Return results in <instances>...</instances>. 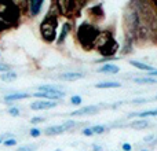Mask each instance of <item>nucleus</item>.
<instances>
[{"label":"nucleus","mask_w":157,"mask_h":151,"mask_svg":"<svg viewBox=\"0 0 157 151\" xmlns=\"http://www.w3.org/2000/svg\"><path fill=\"white\" fill-rule=\"evenodd\" d=\"M99 30L95 26L94 24H90V22H83L80 26L77 28L76 32V37L77 41L81 44V47H84L86 50H91L94 48L95 40L99 36Z\"/></svg>","instance_id":"obj_1"},{"label":"nucleus","mask_w":157,"mask_h":151,"mask_svg":"<svg viewBox=\"0 0 157 151\" xmlns=\"http://www.w3.org/2000/svg\"><path fill=\"white\" fill-rule=\"evenodd\" d=\"M94 48L101 55H103V58H113V55L119 50V44L113 39L110 32H101L98 39L95 40Z\"/></svg>","instance_id":"obj_2"},{"label":"nucleus","mask_w":157,"mask_h":151,"mask_svg":"<svg viewBox=\"0 0 157 151\" xmlns=\"http://www.w3.org/2000/svg\"><path fill=\"white\" fill-rule=\"evenodd\" d=\"M57 28H58V11L51 10L40 24L41 37L47 43H52L57 37Z\"/></svg>","instance_id":"obj_3"},{"label":"nucleus","mask_w":157,"mask_h":151,"mask_svg":"<svg viewBox=\"0 0 157 151\" xmlns=\"http://www.w3.org/2000/svg\"><path fill=\"white\" fill-rule=\"evenodd\" d=\"M73 127H76V122H75V121H65L63 124H61V125H54V127H48L46 131H44V133H46L47 136L61 135V133H63L65 131L72 129Z\"/></svg>","instance_id":"obj_4"},{"label":"nucleus","mask_w":157,"mask_h":151,"mask_svg":"<svg viewBox=\"0 0 157 151\" xmlns=\"http://www.w3.org/2000/svg\"><path fill=\"white\" fill-rule=\"evenodd\" d=\"M58 103L57 102H50V100H37V102H33L30 105L32 110H46V109H54L57 107Z\"/></svg>","instance_id":"obj_5"},{"label":"nucleus","mask_w":157,"mask_h":151,"mask_svg":"<svg viewBox=\"0 0 157 151\" xmlns=\"http://www.w3.org/2000/svg\"><path fill=\"white\" fill-rule=\"evenodd\" d=\"M43 4H44L43 0H33V2H28L26 7H28V11H29V15L30 17L39 15V13H40Z\"/></svg>","instance_id":"obj_6"},{"label":"nucleus","mask_w":157,"mask_h":151,"mask_svg":"<svg viewBox=\"0 0 157 151\" xmlns=\"http://www.w3.org/2000/svg\"><path fill=\"white\" fill-rule=\"evenodd\" d=\"M32 96L39 98V99H48L50 102H55V100L61 99V98L65 96V92L62 94H47V92H35L32 94Z\"/></svg>","instance_id":"obj_7"},{"label":"nucleus","mask_w":157,"mask_h":151,"mask_svg":"<svg viewBox=\"0 0 157 151\" xmlns=\"http://www.w3.org/2000/svg\"><path fill=\"white\" fill-rule=\"evenodd\" d=\"M98 113V106H87V107H83L80 110H76L71 114V116L76 117V116H90V114H95Z\"/></svg>","instance_id":"obj_8"},{"label":"nucleus","mask_w":157,"mask_h":151,"mask_svg":"<svg viewBox=\"0 0 157 151\" xmlns=\"http://www.w3.org/2000/svg\"><path fill=\"white\" fill-rule=\"evenodd\" d=\"M29 96H30V95L26 94V92H15V94L6 95V96H4V102L6 103L17 102V100H21V99H26V98H29Z\"/></svg>","instance_id":"obj_9"},{"label":"nucleus","mask_w":157,"mask_h":151,"mask_svg":"<svg viewBox=\"0 0 157 151\" xmlns=\"http://www.w3.org/2000/svg\"><path fill=\"white\" fill-rule=\"evenodd\" d=\"M84 76L83 73H77V72H69V73H62L59 74V80L62 81H76V80H80V78H83Z\"/></svg>","instance_id":"obj_10"},{"label":"nucleus","mask_w":157,"mask_h":151,"mask_svg":"<svg viewBox=\"0 0 157 151\" xmlns=\"http://www.w3.org/2000/svg\"><path fill=\"white\" fill-rule=\"evenodd\" d=\"M98 73H119L120 72V68L119 66H114L112 63H105L103 66L97 69Z\"/></svg>","instance_id":"obj_11"},{"label":"nucleus","mask_w":157,"mask_h":151,"mask_svg":"<svg viewBox=\"0 0 157 151\" xmlns=\"http://www.w3.org/2000/svg\"><path fill=\"white\" fill-rule=\"evenodd\" d=\"M71 29H72V26H71V24H69V22L63 24L62 30H61L59 36H58V39H57V43H58V44H62L63 41H65L66 36H68V33H69V30H71Z\"/></svg>","instance_id":"obj_12"},{"label":"nucleus","mask_w":157,"mask_h":151,"mask_svg":"<svg viewBox=\"0 0 157 151\" xmlns=\"http://www.w3.org/2000/svg\"><path fill=\"white\" fill-rule=\"evenodd\" d=\"M121 87V84L117 81H103V83H98L95 85V88L98 89H108V88H119Z\"/></svg>","instance_id":"obj_13"},{"label":"nucleus","mask_w":157,"mask_h":151,"mask_svg":"<svg viewBox=\"0 0 157 151\" xmlns=\"http://www.w3.org/2000/svg\"><path fill=\"white\" fill-rule=\"evenodd\" d=\"M37 92H47V94H62L63 91H61L58 87L52 85H41L37 88Z\"/></svg>","instance_id":"obj_14"},{"label":"nucleus","mask_w":157,"mask_h":151,"mask_svg":"<svg viewBox=\"0 0 157 151\" xmlns=\"http://www.w3.org/2000/svg\"><path fill=\"white\" fill-rule=\"evenodd\" d=\"M149 121L147 120H144V118H139L136 120V121H132L130 124L131 128H134V129H144V128H147L149 127Z\"/></svg>","instance_id":"obj_15"},{"label":"nucleus","mask_w":157,"mask_h":151,"mask_svg":"<svg viewBox=\"0 0 157 151\" xmlns=\"http://www.w3.org/2000/svg\"><path fill=\"white\" fill-rule=\"evenodd\" d=\"M17 73H14V72H6V73H2L0 74V81H3V83H13V81L17 80Z\"/></svg>","instance_id":"obj_16"},{"label":"nucleus","mask_w":157,"mask_h":151,"mask_svg":"<svg viewBox=\"0 0 157 151\" xmlns=\"http://www.w3.org/2000/svg\"><path fill=\"white\" fill-rule=\"evenodd\" d=\"M130 63L132 66H135L136 69H139V70H145V72H153L155 69H153V66H149V65H145V63L142 62H138V61H130Z\"/></svg>","instance_id":"obj_17"},{"label":"nucleus","mask_w":157,"mask_h":151,"mask_svg":"<svg viewBox=\"0 0 157 151\" xmlns=\"http://www.w3.org/2000/svg\"><path fill=\"white\" fill-rule=\"evenodd\" d=\"M91 15H98V19H102L103 18V11H102V4H95L94 7L91 8L90 11Z\"/></svg>","instance_id":"obj_18"},{"label":"nucleus","mask_w":157,"mask_h":151,"mask_svg":"<svg viewBox=\"0 0 157 151\" xmlns=\"http://www.w3.org/2000/svg\"><path fill=\"white\" fill-rule=\"evenodd\" d=\"M134 83L136 84H157L156 78H150V77H145V78H134Z\"/></svg>","instance_id":"obj_19"},{"label":"nucleus","mask_w":157,"mask_h":151,"mask_svg":"<svg viewBox=\"0 0 157 151\" xmlns=\"http://www.w3.org/2000/svg\"><path fill=\"white\" fill-rule=\"evenodd\" d=\"M106 129L108 128L103 127V125H94V127H91V131L94 135H102V133L106 132Z\"/></svg>","instance_id":"obj_20"},{"label":"nucleus","mask_w":157,"mask_h":151,"mask_svg":"<svg viewBox=\"0 0 157 151\" xmlns=\"http://www.w3.org/2000/svg\"><path fill=\"white\" fill-rule=\"evenodd\" d=\"M81 102H83V99H81V96H78V95H75V96L71 98V103L75 105V106L81 105Z\"/></svg>","instance_id":"obj_21"},{"label":"nucleus","mask_w":157,"mask_h":151,"mask_svg":"<svg viewBox=\"0 0 157 151\" xmlns=\"http://www.w3.org/2000/svg\"><path fill=\"white\" fill-rule=\"evenodd\" d=\"M3 144H4L6 147H14V146H17V140L15 139H13V138L6 139V140L3 142Z\"/></svg>","instance_id":"obj_22"},{"label":"nucleus","mask_w":157,"mask_h":151,"mask_svg":"<svg viewBox=\"0 0 157 151\" xmlns=\"http://www.w3.org/2000/svg\"><path fill=\"white\" fill-rule=\"evenodd\" d=\"M6 72H11V66L7 65V63L0 62V73H6Z\"/></svg>","instance_id":"obj_23"},{"label":"nucleus","mask_w":157,"mask_h":151,"mask_svg":"<svg viewBox=\"0 0 157 151\" xmlns=\"http://www.w3.org/2000/svg\"><path fill=\"white\" fill-rule=\"evenodd\" d=\"M29 135L32 136V138H39V136L41 135V131L37 129V128H33V129L29 131Z\"/></svg>","instance_id":"obj_24"},{"label":"nucleus","mask_w":157,"mask_h":151,"mask_svg":"<svg viewBox=\"0 0 157 151\" xmlns=\"http://www.w3.org/2000/svg\"><path fill=\"white\" fill-rule=\"evenodd\" d=\"M7 113L10 114V116H13V117H18L19 116V110L17 107H10L7 110Z\"/></svg>","instance_id":"obj_25"},{"label":"nucleus","mask_w":157,"mask_h":151,"mask_svg":"<svg viewBox=\"0 0 157 151\" xmlns=\"http://www.w3.org/2000/svg\"><path fill=\"white\" fill-rule=\"evenodd\" d=\"M36 146H24V147H19L17 151H35Z\"/></svg>","instance_id":"obj_26"},{"label":"nucleus","mask_w":157,"mask_h":151,"mask_svg":"<svg viewBox=\"0 0 157 151\" xmlns=\"http://www.w3.org/2000/svg\"><path fill=\"white\" fill-rule=\"evenodd\" d=\"M43 121H44L43 117H33V118L30 120V122H32V124H39V122H43Z\"/></svg>","instance_id":"obj_27"},{"label":"nucleus","mask_w":157,"mask_h":151,"mask_svg":"<svg viewBox=\"0 0 157 151\" xmlns=\"http://www.w3.org/2000/svg\"><path fill=\"white\" fill-rule=\"evenodd\" d=\"M81 133H83L84 136H92V135H94V133H92V131H91V128H84Z\"/></svg>","instance_id":"obj_28"},{"label":"nucleus","mask_w":157,"mask_h":151,"mask_svg":"<svg viewBox=\"0 0 157 151\" xmlns=\"http://www.w3.org/2000/svg\"><path fill=\"white\" fill-rule=\"evenodd\" d=\"M153 140H155V136H153V135L145 136V138H144V142H145V143H153Z\"/></svg>","instance_id":"obj_29"},{"label":"nucleus","mask_w":157,"mask_h":151,"mask_svg":"<svg viewBox=\"0 0 157 151\" xmlns=\"http://www.w3.org/2000/svg\"><path fill=\"white\" fill-rule=\"evenodd\" d=\"M146 102H147L146 99H135V100H132L131 103H132V105H139V103H146Z\"/></svg>","instance_id":"obj_30"},{"label":"nucleus","mask_w":157,"mask_h":151,"mask_svg":"<svg viewBox=\"0 0 157 151\" xmlns=\"http://www.w3.org/2000/svg\"><path fill=\"white\" fill-rule=\"evenodd\" d=\"M113 59H116V57H113V58H101L98 62H99V63H103V62H109V61H113Z\"/></svg>","instance_id":"obj_31"},{"label":"nucleus","mask_w":157,"mask_h":151,"mask_svg":"<svg viewBox=\"0 0 157 151\" xmlns=\"http://www.w3.org/2000/svg\"><path fill=\"white\" fill-rule=\"evenodd\" d=\"M123 150H124V151H131V150H132V147H131V144L124 143V144H123Z\"/></svg>","instance_id":"obj_32"},{"label":"nucleus","mask_w":157,"mask_h":151,"mask_svg":"<svg viewBox=\"0 0 157 151\" xmlns=\"http://www.w3.org/2000/svg\"><path fill=\"white\" fill-rule=\"evenodd\" d=\"M155 76H157V70H153V72H150L147 77H150V78H152V77H155Z\"/></svg>","instance_id":"obj_33"},{"label":"nucleus","mask_w":157,"mask_h":151,"mask_svg":"<svg viewBox=\"0 0 157 151\" xmlns=\"http://www.w3.org/2000/svg\"><path fill=\"white\" fill-rule=\"evenodd\" d=\"M0 144H3V140H2V138H0Z\"/></svg>","instance_id":"obj_34"},{"label":"nucleus","mask_w":157,"mask_h":151,"mask_svg":"<svg viewBox=\"0 0 157 151\" xmlns=\"http://www.w3.org/2000/svg\"><path fill=\"white\" fill-rule=\"evenodd\" d=\"M54 151H61V149H58V150H54Z\"/></svg>","instance_id":"obj_35"},{"label":"nucleus","mask_w":157,"mask_h":151,"mask_svg":"<svg viewBox=\"0 0 157 151\" xmlns=\"http://www.w3.org/2000/svg\"><path fill=\"white\" fill-rule=\"evenodd\" d=\"M141 151H149V150H141Z\"/></svg>","instance_id":"obj_36"},{"label":"nucleus","mask_w":157,"mask_h":151,"mask_svg":"<svg viewBox=\"0 0 157 151\" xmlns=\"http://www.w3.org/2000/svg\"><path fill=\"white\" fill-rule=\"evenodd\" d=\"M156 99H157V96H156Z\"/></svg>","instance_id":"obj_37"}]
</instances>
